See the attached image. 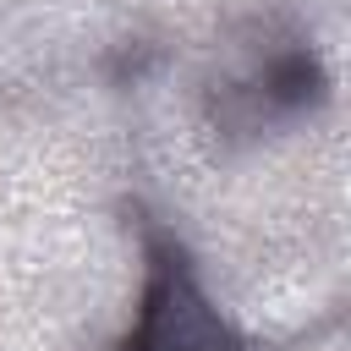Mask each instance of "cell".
I'll use <instances>...</instances> for the list:
<instances>
[{"mask_svg":"<svg viewBox=\"0 0 351 351\" xmlns=\"http://www.w3.org/2000/svg\"><path fill=\"white\" fill-rule=\"evenodd\" d=\"M121 351H241L236 324L208 302L186 247L165 230L148 236V274Z\"/></svg>","mask_w":351,"mask_h":351,"instance_id":"cell-1","label":"cell"}]
</instances>
